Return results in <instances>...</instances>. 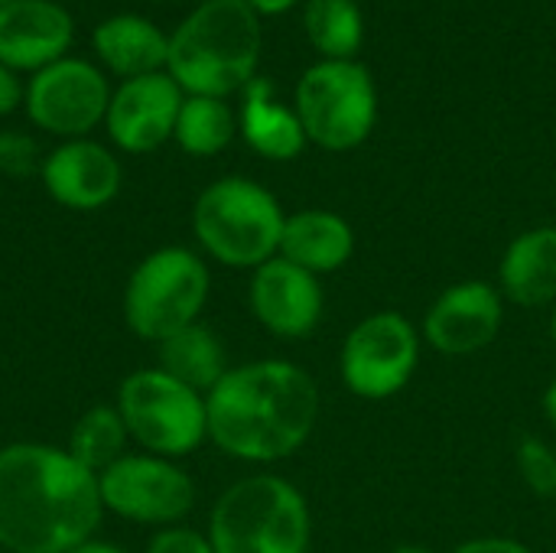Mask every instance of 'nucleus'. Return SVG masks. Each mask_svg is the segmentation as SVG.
I'll list each match as a JSON object with an SVG mask.
<instances>
[{"mask_svg":"<svg viewBox=\"0 0 556 553\" xmlns=\"http://www.w3.org/2000/svg\"><path fill=\"white\" fill-rule=\"evenodd\" d=\"M104 518L98 476L65 447H0V548L68 553L91 541Z\"/></svg>","mask_w":556,"mask_h":553,"instance_id":"nucleus-1","label":"nucleus"},{"mask_svg":"<svg viewBox=\"0 0 556 553\" xmlns=\"http://www.w3.org/2000/svg\"><path fill=\"white\" fill-rule=\"evenodd\" d=\"M323 411L313 375L287 359L231 365L205 394L208 440L231 460L270 466L306 447Z\"/></svg>","mask_w":556,"mask_h":553,"instance_id":"nucleus-2","label":"nucleus"},{"mask_svg":"<svg viewBox=\"0 0 556 553\" xmlns=\"http://www.w3.org/2000/svg\"><path fill=\"white\" fill-rule=\"evenodd\" d=\"M264 29L244 0H205L169 36L166 75L182 95L228 98L257 78Z\"/></svg>","mask_w":556,"mask_h":553,"instance_id":"nucleus-3","label":"nucleus"},{"mask_svg":"<svg viewBox=\"0 0 556 553\" xmlns=\"http://www.w3.org/2000/svg\"><path fill=\"white\" fill-rule=\"evenodd\" d=\"M205 535L215 553H309L313 515L290 479L254 473L215 499Z\"/></svg>","mask_w":556,"mask_h":553,"instance_id":"nucleus-4","label":"nucleus"},{"mask_svg":"<svg viewBox=\"0 0 556 553\" xmlns=\"http://www.w3.org/2000/svg\"><path fill=\"white\" fill-rule=\"evenodd\" d=\"M283 209L270 189L244 176L208 183L192 205V235L205 257L231 271H257L280 251Z\"/></svg>","mask_w":556,"mask_h":553,"instance_id":"nucleus-5","label":"nucleus"},{"mask_svg":"<svg viewBox=\"0 0 556 553\" xmlns=\"http://www.w3.org/2000/svg\"><path fill=\"white\" fill-rule=\"evenodd\" d=\"M212 290L202 254L182 244L150 251L124 284V323L143 342H166L199 323Z\"/></svg>","mask_w":556,"mask_h":553,"instance_id":"nucleus-6","label":"nucleus"},{"mask_svg":"<svg viewBox=\"0 0 556 553\" xmlns=\"http://www.w3.org/2000/svg\"><path fill=\"white\" fill-rule=\"evenodd\" d=\"M114 407L130 433V443L150 456L176 463L192 456L208 440L205 394L186 388L163 368L130 372L117 388Z\"/></svg>","mask_w":556,"mask_h":553,"instance_id":"nucleus-7","label":"nucleus"},{"mask_svg":"<svg viewBox=\"0 0 556 553\" xmlns=\"http://www.w3.org/2000/svg\"><path fill=\"white\" fill-rule=\"evenodd\" d=\"M293 111L309 143L329 153L355 150L368 140L378 121V91L371 72L355 59H323L303 72Z\"/></svg>","mask_w":556,"mask_h":553,"instance_id":"nucleus-8","label":"nucleus"},{"mask_svg":"<svg viewBox=\"0 0 556 553\" xmlns=\"http://www.w3.org/2000/svg\"><path fill=\"white\" fill-rule=\"evenodd\" d=\"M424 336L394 310H378L358 319L339 352L342 385L362 401H388L404 391L420 365Z\"/></svg>","mask_w":556,"mask_h":553,"instance_id":"nucleus-9","label":"nucleus"},{"mask_svg":"<svg viewBox=\"0 0 556 553\" xmlns=\"http://www.w3.org/2000/svg\"><path fill=\"white\" fill-rule=\"evenodd\" d=\"M104 512L150 528H173L195 508V482L173 460L127 453L98 476Z\"/></svg>","mask_w":556,"mask_h":553,"instance_id":"nucleus-10","label":"nucleus"},{"mask_svg":"<svg viewBox=\"0 0 556 553\" xmlns=\"http://www.w3.org/2000/svg\"><path fill=\"white\" fill-rule=\"evenodd\" d=\"M111 104V85L98 65L88 59H59L26 81L23 108L26 117L62 140L88 137L98 124H104Z\"/></svg>","mask_w":556,"mask_h":553,"instance_id":"nucleus-11","label":"nucleus"},{"mask_svg":"<svg viewBox=\"0 0 556 553\" xmlns=\"http://www.w3.org/2000/svg\"><path fill=\"white\" fill-rule=\"evenodd\" d=\"M505 326V297L489 280H459L446 287L424 316V342L450 359L489 349Z\"/></svg>","mask_w":556,"mask_h":553,"instance_id":"nucleus-12","label":"nucleus"},{"mask_svg":"<svg viewBox=\"0 0 556 553\" xmlns=\"http://www.w3.org/2000/svg\"><path fill=\"white\" fill-rule=\"evenodd\" d=\"M182 98V88L166 72L121 81L111 91V104L104 114V130L111 143L137 156L160 150L166 140H173Z\"/></svg>","mask_w":556,"mask_h":553,"instance_id":"nucleus-13","label":"nucleus"},{"mask_svg":"<svg viewBox=\"0 0 556 553\" xmlns=\"http://www.w3.org/2000/svg\"><path fill=\"white\" fill-rule=\"evenodd\" d=\"M248 303L254 319L277 339H306L323 323L326 297L319 277L280 254L251 271Z\"/></svg>","mask_w":556,"mask_h":553,"instance_id":"nucleus-14","label":"nucleus"},{"mask_svg":"<svg viewBox=\"0 0 556 553\" xmlns=\"http://www.w3.org/2000/svg\"><path fill=\"white\" fill-rule=\"evenodd\" d=\"M46 196L72 212H98L111 205L124 186L121 160L98 140L78 137L52 147L39 169Z\"/></svg>","mask_w":556,"mask_h":553,"instance_id":"nucleus-15","label":"nucleus"},{"mask_svg":"<svg viewBox=\"0 0 556 553\" xmlns=\"http://www.w3.org/2000/svg\"><path fill=\"white\" fill-rule=\"evenodd\" d=\"M75 39L68 10L55 0H10L0 7V65L36 75L65 59Z\"/></svg>","mask_w":556,"mask_h":553,"instance_id":"nucleus-16","label":"nucleus"},{"mask_svg":"<svg viewBox=\"0 0 556 553\" xmlns=\"http://www.w3.org/2000/svg\"><path fill=\"white\" fill-rule=\"evenodd\" d=\"M283 261L309 271L313 277H326L342 271L355 254V228L349 218L329 209H303L287 215L280 251Z\"/></svg>","mask_w":556,"mask_h":553,"instance_id":"nucleus-17","label":"nucleus"},{"mask_svg":"<svg viewBox=\"0 0 556 553\" xmlns=\"http://www.w3.org/2000/svg\"><path fill=\"white\" fill-rule=\"evenodd\" d=\"M515 306L541 310L556 303V225H538L511 238L498 264V284Z\"/></svg>","mask_w":556,"mask_h":553,"instance_id":"nucleus-18","label":"nucleus"},{"mask_svg":"<svg viewBox=\"0 0 556 553\" xmlns=\"http://www.w3.org/2000/svg\"><path fill=\"white\" fill-rule=\"evenodd\" d=\"M91 46H94V55L101 59V65L114 75H121L124 81L153 75V72H166L169 36L147 16L114 13V16L101 20L91 33Z\"/></svg>","mask_w":556,"mask_h":553,"instance_id":"nucleus-19","label":"nucleus"},{"mask_svg":"<svg viewBox=\"0 0 556 553\" xmlns=\"http://www.w3.org/2000/svg\"><path fill=\"white\" fill-rule=\"evenodd\" d=\"M238 134L244 137V143L257 156L277 160V163L300 156L303 147L309 143L296 111L274 98V85L267 78H254L244 88V101H241V114H238Z\"/></svg>","mask_w":556,"mask_h":553,"instance_id":"nucleus-20","label":"nucleus"},{"mask_svg":"<svg viewBox=\"0 0 556 553\" xmlns=\"http://www.w3.org/2000/svg\"><path fill=\"white\" fill-rule=\"evenodd\" d=\"M156 349H160L156 368H163L166 375H173L176 381H182L186 388H192L199 394H208L231 368L222 339L202 323L186 326L182 332L169 336Z\"/></svg>","mask_w":556,"mask_h":553,"instance_id":"nucleus-21","label":"nucleus"},{"mask_svg":"<svg viewBox=\"0 0 556 553\" xmlns=\"http://www.w3.org/2000/svg\"><path fill=\"white\" fill-rule=\"evenodd\" d=\"M238 134V114L228 108L225 98H199L186 95L173 140L179 143L182 153L189 156H218L222 150L231 147Z\"/></svg>","mask_w":556,"mask_h":553,"instance_id":"nucleus-22","label":"nucleus"},{"mask_svg":"<svg viewBox=\"0 0 556 553\" xmlns=\"http://www.w3.org/2000/svg\"><path fill=\"white\" fill-rule=\"evenodd\" d=\"M127 443H130V433L117 414L114 404H98V407H88L72 433H68V443L65 450L94 476H101L104 469H111L117 460L127 456Z\"/></svg>","mask_w":556,"mask_h":553,"instance_id":"nucleus-23","label":"nucleus"},{"mask_svg":"<svg viewBox=\"0 0 556 553\" xmlns=\"http://www.w3.org/2000/svg\"><path fill=\"white\" fill-rule=\"evenodd\" d=\"M303 26L323 59L342 62L362 49L365 20L355 0H306Z\"/></svg>","mask_w":556,"mask_h":553,"instance_id":"nucleus-24","label":"nucleus"},{"mask_svg":"<svg viewBox=\"0 0 556 553\" xmlns=\"http://www.w3.org/2000/svg\"><path fill=\"white\" fill-rule=\"evenodd\" d=\"M515 466L521 482L538 499H556V453L541 437H525L515 453Z\"/></svg>","mask_w":556,"mask_h":553,"instance_id":"nucleus-25","label":"nucleus"},{"mask_svg":"<svg viewBox=\"0 0 556 553\" xmlns=\"http://www.w3.org/2000/svg\"><path fill=\"white\" fill-rule=\"evenodd\" d=\"M39 143L23 130H0V176H36L42 169Z\"/></svg>","mask_w":556,"mask_h":553,"instance_id":"nucleus-26","label":"nucleus"},{"mask_svg":"<svg viewBox=\"0 0 556 553\" xmlns=\"http://www.w3.org/2000/svg\"><path fill=\"white\" fill-rule=\"evenodd\" d=\"M143 553H215L212 541L205 531L186 528V525H173V528H160Z\"/></svg>","mask_w":556,"mask_h":553,"instance_id":"nucleus-27","label":"nucleus"},{"mask_svg":"<svg viewBox=\"0 0 556 553\" xmlns=\"http://www.w3.org/2000/svg\"><path fill=\"white\" fill-rule=\"evenodd\" d=\"M450 553H538L531 551L525 541L515 538H498V535H485V538H469L459 548H453Z\"/></svg>","mask_w":556,"mask_h":553,"instance_id":"nucleus-28","label":"nucleus"},{"mask_svg":"<svg viewBox=\"0 0 556 553\" xmlns=\"http://www.w3.org/2000/svg\"><path fill=\"white\" fill-rule=\"evenodd\" d=\"M23 95H26V88H23L20 75L13 68L0 65V117L13 114L23 104Z\"/></svg>","mask_w":556,"mask_h":553,"instance_id":"nucleus-29","label":"nucleus"},{"mask_svg":"<svg viewBox=\"0 0 556 553\" xmlns=\"http://www.w3.org/2000/svg\"><path fill=\"white\" fill-rule=\"evenodd\" d=\"M244 3L261 16H277V13H287L296 0H244Z\"/></svg>","mask_w":556,"mask_h":553,"instance_id":"nucleus-30","label":"nucleus"},{"mask_svg":"<svg viewBox=\"0 0 556 553\" xmlns=\"http://www.w3.org/2000/svg\"><path fill=\"white\" fill-rule=\"evenodd\" d=\"M68 553H127L121 551L117 544H111V541H98V538H91V541H85V544H78L75 551Z\"/></svg>","mask_w":556,"mask_h":553,"instance_id":"nucleus-31","label":"nucleus"},{"mask_svg":"<svg viewBox=\"0 0 556 553\" xmlns=\"http://www.w3.org/2000/svg\"><path fill=\"white\" fill-rule=\"evenodd\" d=\"M544 414H547V420L554 424L556 430V378L547 385V391H544Z\"/></svg>","mask_w":556,"mask_h":553,"instance_id":"nucleus-32","label":"nucleus"},{"mask_svg":"<svg viewBox=\"0 0 556 553\" xmlns=\"http://www.w3.org/2000/svg\"><path fill=\"white\" fill-rule=\"evenodd\" d=\"M388 553H437L433 548H424V544H401V548H394V551Z\"/></svg>","mask_w":556,"mask_h":553,"instance_id":"nucleus-33","label":"nucleus"},{"mask_svg":"<svg viewBox=\"0 0 556 553\" xmlns=\"http://www.w3.org/2000/svg\"><path fill=\"white\" fill-rule=\"evenodd\" d=\"M551 339H554V345H556V303H554V310H551Z\"/></svg>","mask_w":556,"mask_h":553,"instance_id":"nucleus-34","label":"nucleus"},{"mask_svg":"<svg viewBox=\"0 0 556 553\" xmlns=\"http://www.w3.org/2000/svg\"><path fill=\"white\" fill-rule=\"evenodd\" d=\"M3 3H10V0H0V7H3Z\"/></svg>","mask_w":556,"mask_h":553,"instance_id":"nucleus-35","label":"nucleus"}]
</instances>
